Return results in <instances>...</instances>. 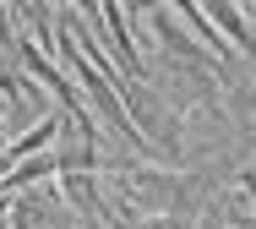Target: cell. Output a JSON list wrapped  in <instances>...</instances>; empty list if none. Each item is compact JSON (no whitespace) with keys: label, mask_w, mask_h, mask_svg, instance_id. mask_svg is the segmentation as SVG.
I'll return each mask as SVG.
<instances>
[{"label":"cell","mask_w":256,"mask_h":229,"mask_svg":"<svg viewBox=\"0 0 256 229\" xmlns=\"http://www.w3.org/2000/svg\"><path fill=\"white\" fill-rule=\"evenodd\" d=\"M6 142H11V131H6V114H0V153H6Z\"/></svg>","instance_id":"6"},{"label":"cell","mask_w":256,"mask_h":229,"mask_svg":"<svg viewBox=\"0 0 256 229\" xmlns=\"http://www.w3.org/2000/svg\"><path fill=\"white\" fill-rule=\"evenodd\" d=\"M98 22H104V38H109V50H114V66H120V76H131V82H148L153 71L142 66L136 44H131V28H126V6H98Z\"/></svg>","instance_id":"3"},{"label":"cell","mask_w":256,"mask_h":229,"mask_svg":"<svg viewBox=\"0 0 256 229\" xmlns=\"http://www.w3.org/2000/svg\"><path fill=\"white\" fill-rule=\"evenodd\" d=\"M207 22H212V28H224V44H234V50L256 66V33L246 28V11H240V6H229V0L207 6Z\"/></svg>","instance_id":"4"},{"label":"cell","mask_w":256,"mask_h":229,"mask_svg":"<svg viewBox=\"0 0 256 229\" xmlns=\"http://www.w3.org/2000/svg\"><path fill=\"white\" fill-rule=\"evenodd\" d=\"M240 191H246V202L256 208V174H240Z\"/></svg>","instance_id":"5"},{"label":"cell","mask_w":256,"mask_h":229,"mask_svg":"<svg viewBox=\"0 0 256 229\" xmlns=\"http://www.w3.org/2000/svg\"><path fill=\"white\" fill-rule=\"evenodd\" d=\"M148 22H153V38H158V50H164V60L169 66H196V71H224L218 60L207 55L202 44L186 33V28H174V6H148L142 11Z\"/></svg>","instance_id":"2"},{"label":"cell","mask_w":256,"mask_h":229,"mask_svg":"<svg viewBox=\"0 0 256 229\" xmlns=\"http://www.w3.org/2000/svg\"><path fill=\"white\" fill-rule=\"evenodd\" d=\"M114 93H120L131 126L142 131V142L153 148L158 158H180V110L158 93L153 82H120Z\"/></svg>","instance_id":"1"}]
</instances>
